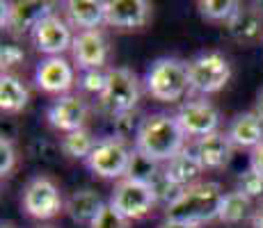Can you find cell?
<instances>
[{"label": "cell", "mask_w": 263, "mask_h": 228, "mask_svg": "<svg viewBox=\"0 0 263 228\" xmlns=\"http://www.w3.org/2000/svg\"><path fill=\"white\" fill-rule=\"evenodd\" d=\"M32 44L39 53H46L48 57H60L64 50L73 46L71 28L58 14H50L32 30Z\"/></svg>", "instance_id": "obj_11"}, {"label": "cell", "mask_w": 263, "mask_h": 228, "mask_svg": "<svg viewBox=\"0 0 263 228\" xmlns=\"http://www.w3.org/2000/svg\"><path fill=\"white\" fill-rule=\"evenodd\" d=\"M151 5L146 0H105V23L119 30H138L146 25Z\"/></svg>", "instance_id": "obj_12"}, {"label": "cell", "mask_w": 263, "mask_h": 228, "mask_svg": "<svg viewBox=\"0 0 263 228\" xmlns=\"http://www.w3.org/2000/svg\"><path fill=\"white\" fill-rule=\"evenodd\" d=\"M144 119L146 116L140 112L138 108L135 110H128V112H121L117 116H112V128H115V137L119 139H138L140 130L144 126Z\"/></svg>", "instance_id": "obj_25"}, {"label": "cell", "mask_w": 263, "mask_h": 228, "mask_svg": "<svg viewBox=\"0 0 263 228\" xmlns=\"http://www.w3.org/2000/svg\"><path fill=\"white\" fill-rule=\"evenodd\" d=\"M222 201H224V192L220 182H195L176 196L174 203L165 208V215H167V221L199 226L220 217Z\"/></svg>", "instance_id": "obj_1"}, {"label": "cell", "mask_w": 263, "mask_h": 228, "mask_svg": "<svg viewBox=\"0 0 263 228\" xmlns=\"http://www.w3.org/2000/svg\"><path fill=\"white\" fill-rule=\"evenodd\" d=\"M250 212H252V199L236 190V192L224 194L217 219L224 221V224H240V221H245L250 217Z\"/></svg>", "instance_id": "obj_23"}, {"label": "cell", "mask_w": 263, "mask_h": 228, "mask_svg": "<svg viewBox=\"0 0 263 228\" xmlns=\"http://www.w3.org/2000/svg\"><path fill=\"white\" fill-rule=\"evenodd\" d=\"M185 133L181 130L176 116L151 114L144 119V126L135 139V151H140L154 162H170L183 151Z\"/></svg>", "instance_id": "obj_2"}, {"label": "cell", "mask_w": 263, "mask_h": 228, "mask_svg": "<svg viewBox=\"0 0 263 228\" xmlns=\"http://www.w3.org/2000/svg\"><path fill=\"white\" fill-rule=\"evenodd\" d=\"M89 228H128V219L121 217L112 205H103V210L99 212V217L89 224Z\"/></svg>", "instance_id": "obj_31"}, {"label": "cell", "mask_w": 263, "mask_h": 228, "mask_svg": "<svg viewBox=\"0 0 263 228\" xmlns=\"http://www.w3.org/2000/svg\"><path fill=\"white\" fill-rule=\"evenodd\" d=\"M133 151L126 146L124 139L119 137H105L96 141L92 155L87 160V167L101 178H121L128 171V162Z\"/></svg>", "instance_id": "obj_7"}, {"label": "cell", "mask_w": 263, "mask_h": 228, "mask_svg": "<svg viewBox=\"0 0 263 228\" xmlns=\"http://www.w3.org/2000/svg\"><path fill=\"white\" fill-rule=\"evenodd\" d=\"M195 155L204 164V169H222L231 160V141L227 135L213 133L197 139Z\"/></svg>", "instance_id": "obj_18"}, {"label": "cell", "mask_w": 263, "mask_h": 228, "mask_svg": "<svg viewBox=\"0 0 263 228\" xmlns=\"http://www.w3.org/2000/svg\"><path fill=\"white\" fill-rule=\"evenodd\" d=\"M227 32L240 46L256 44L263 34V9L259 5H240L236 16L227 23Z\"/></svg>", "instance_id": "obj_16"}, {"label": "cell", "mask_w": 263, "mask_h": 228, "mask_svg": "<svg viewBox=\"0 0 263 228\" xmlns=\"http://www.w3.org/2000/svg\"><path fill=\"white\" fill-rule=\"evenodd\" d=\"M163 228H199L197 224H183V221H165Z\"/></svg>", "instance_id": "obj_37"}, {"label": "cell", "mask_w": 263, "mask_h": 228, "mask_svg": "<svg viewBox=\"0 0 263 228\" xmlns=\"http://www.w3.org/2000/svg\"><path fill=\"white\" fill-rule=\"evenodd\" d=\"M149 187H151V192H154V196H156V201L158 203H165V208H167L170 203H174L176 201V196L181 194V187H176L174 182H170V178L165 176V171L160 169L158 174H156V178L149 182Z\"/></svg>", "instance_id": "obj_28"}, {"label": "cell", "mask_w": 263, "mask_h": 228, "mask_svg": "<svg viewBox=\"0 0 263 228\" xmlns=\"http://www.w3.org/2000/svg\"><path fill=\"white\" fill-rule=\"evenodd\" d=\"M73 67L64 57H48L37 67L34 82L46 94H67L73 87Z\"/></svg>", "instance_id": "obj_15"}, {"label": "cell", "mask_w": 263, "mask_h": 228, "mask_svg": "<svg viewBox=\"0 0 263 228\" xmlns=\"http://www.w3.org/2000/svg\"><path fill=\"white\" fill-rule=\"evenodd\" d=\"M163 171L170 178V182H174L176 187L185 190V187H190L197 182V178H199L201 171H204V164H201L195 153H190L188 149H183L176 158H172L167 164H165Z\"/></svg>", "instance_id": "obj_19"}, {"label": "cell", "mask_w": 263, "mask_h": 228, "mask_svg": "<svg viewBox=\"0 0 263 228\" xmlns=\"http://www.w3.org/2000/svg\"><path fill=\"white\" fill-rule=\"evenodd\" d=\"M256 112L263 116V89L259 91V96H256Z\"/></svg>", "instance_id": "obj_38"}, {"label": "cell", "mask_w": 263, "mask_h": 228, "mask_svg": "<svg viewBox=\"0 0 263 228\" xmlns=\"http://www.w3.org/2000/svg\"><path fill=\"white\" fill-rule=\"evenodd\" d=\"M231 78V64L222 53H204L188 64L190 89L199 94H215L224 89Z\"/></svg>", "instance_id": "obj_5"}, {"label": "cell", "mask_w": 263, "mask_h": 228, "mask_svg": "<svg viewBox=\"0 0 263 228\" xmlns=\"http://www.w3.org/2000/svg\"><path fill=\"white\" fill-rule=\"evenodd\" d=\"M238 192H242L250 199H259L263 196V176L256 174L254 169H247L238 178Z\"/></svg>", "instance_id": "obj_30"}, {"label": "cell", "mask_w": 263, "mask_h": 228, "mask_svg": "<svg viewBox=\"0 0 263 228\" xmlns=\"http://www.w3.org/2000/svg\"><path fill=\"white\" fill-rule=\"evenodd\" d=\"M64 7L71 25L83 28V32L96 30L101 23H105V3L101 0H69Z\"/></svg>", "instance_id": "obj_21"}, {"label": "cell", "mask_w": 263, "mask_h": 228, "mask_svg": "<svg viewBox=\"0 0 263 228\" xmlns=\"http://www.w3.org/2000/svg\"><path fill=\"white\" fill-rule=\"evenodd\" d=\"M53 14V5L42 0H18V3H3V28L14 34L32 32L46 16Z\"/></svg>", "instance_id": "obj_9"}, {"label": "cell", "mask_w": 263, "mask_h": 228, "mask_svg": "<svg viewBox=\"0 0 263 228\" xmlns=\"http://www.w3.org/2000/svg\"><path fill=\"white\" fill-rule=\"evenodd\" d=\"M201 16L209 18V21H227L236 16V12L240 9V3L236 0H199L197 3Z\"/></svg>", "instance_id": "obj_26"}, {"label": "cell", "mask_w": 263, "mask_h": 228, "mask_svg": "<svg viewBox=\"0 0 263 228\" xmlns=\"http://www.w3.org/2000/svg\"><path fill=\"white\" fill-rule=\"evenodd\" d=\"M94 146H96L94 137L85 128L64 135L62 141H60V151H62L67 158H73V160H87L89 155H92Z\"/></svg>", "instance_id": "obj_24"}, {"label": "cell", "mask_w": 263, "mask_h": 228, "mask_svg": "<svg viewBox=\"0 0 263 228\" xmlns=\"http://www.w3.org/2000/svg\"><path fill=\"white\" fill-rule=\"evenodd\" d=\"M250 169H254L256 174H261V176H263V144H259L254 151H252Z\"/></svg>", "instance_id": "obj_35"}, {"label": "cell", "mask_w": 263, "mask_h": 228, "mask_svg": "<svg viewBox=\"0 0 263 228\" xmlns=\"http://www.w3.org/2000/svg\"><path fill=\"white\" fill-rule=\"evenodd\" d=\"M105 85H108V71L103 69H89V71H83L78 78V87L87 94H103L105 91Z\"/></svg>", "instance_id": "obj_29"}, {"label": "cell", "mask_w": 263, "mask_h": 228, "mask_svg": "<svg viewBox=\"0 0 263 228\" xmlns=\"http://www.w3.org/2000/svg\"><path fill=\"white\" fill-rule=\"evenodd\" d=\"M103 205L105 203L101 201V196L94 190L85 187V190H76L69 196L64 210H67V215L71 217L76 224H92L96 217H99V212L103 210Z\"/></svg>", "instance_id": "obj_20"}, {"label": "cell", "mask_w": 263, "mask_h": 228, "mask_svg": "<svg viewBox=\"0 0 263 228\" xmlns=\"http://www.w3.org/2000/svg\"><path fill=\"white\" fill-rule=\"evenodd\" d=\"M87 114H89V108L80 96H60L48 108L50 126L67 135L76 133V130H83L85 121H87Z\"/></svg>", "instance_id": "obj_13"}, {"label": "cell", "mask_w": 263, "mask_h": 228, "mask_svg": "<svg viewBox=\"0 0 263 228\" xmlns=\"http://www.w3.org/2000/svg\"><path fill=\"white\" fill-rule=\"evenodd\" d=\"M181 130L185 133V137H201L217 133V126H220V112L204 98L188 100V103L181 105L179 114H176Z\"/></svg>", "instance_id": "obj_10"}, {"label": "cell", "mask_w": 263, "mask_h": 228, "mask_svg": "<svg viewBox=\"0 0 263 228\" xmlns=\"http://www.w3.org/2000/svg\"><path fill=\"white\" fill-rule=\"evenodd\" d=\"M156 203L158 201H156L151 187L146 182L133 178H121L115 185L112 196H110V205L126 219H142L144 215H149Z\"/></svg>", "instance_id": "obj_6"}, {"label": "cell", "mask_w": 263, "mask_h": 228, "mask_svg": "<svg viewBox=\"0 0 263 228\" xmlns=\"http://www.w3.org/2000/svg\"><path fill=\"white\" fill-rule=\"evenodd\" d=\"M28 100L30 94L21 80L9 73H3V78H0V108H3V112H21V110H25Z\"/></svg>", "instance_id": "obj_22"}, {"label": "cell", "mask_w": 263, "mask_h": 228, "mask_svg": "<svg viewBox=\"0 0 263 228\" xmlns=\"http://www.w3.org/2000/svg\"><path fill=\"white\" fill-rule=\"evenodd\" d=\"M25 59V53L21 46L16 44H5L3 48H0V67H3V71L16 67V64H21Z\"/></svg>", "instance_id": "obj_33"}, {"label": "cell", "mask_w": 263, "mask_h": 228, "mask_svg": "<svg viewBox=\"0 0 263 228\" xmlns=\"http://www.w3.org/2000/svg\"><path fill=\"white\" fill-rule=\"evenodd\" d=\"M158 171H160L158 162L149 160L146 155H142L140 151L133 149L130 162H128V171H126V178H133V180H140V182H146V185H149V182L156 178Z\"/></svg>", "instance_id": "obj_27"}, {"label": "cell", "mask_w": 263, "mask_h": 228, "mask_svg": "<svg viewBox=\"0 0 263 228\" xmlns=\"http://www.w3.org/2000/svg\"><path fill=\"white\" fill-rule=\"evenodd\" d=\"M32 155L39 160H46V162H53L55 160V146L48 144V141L44 139H37L32 144Z\"/></svg>", "instance_id": "obj_34"}, {"label": "cell", "mask_w": 263, "mask_h": 228, "mask_svg": "<svg viewBox=\"0 0 263 228\" xmlns=\"http://www.w3.org/2000/svg\"><path fill=\"white\" fill-rule=\"evenodd\" d=\"M188 89V64L174 57H163L151 64L146 73V91L151 94V98L160 103H176L179 98H183Z\"/></svg>", "instance_id": "obj_3"}, {"label": "cell", "mask_w": 263, "mask_h": 228, "mask_svg": "<svg viewBox=\"0 0 263 228\" xmlns=\"http://www.w3.org/2000/svg\"><path fill=\"white\" fill-rule=\"evenodd\" d=\"M0 228H14V224H9V221L5 224V221H3V226H0Z\"/></svg>", "instance_id": "obj_39"}, {"label": "cell", "mask_w": 263, "mask_h": 228, "mask_svg": "<svg viewBox=\"0 0 263 228\" xmlns=\"http://www.w3.org/2000/svg\"><path fill=\"white\" fill-rule=\"evenodd\" d=\"M252 226H254V228H263V205L254 212V217H252Z\"/></svg>", "instance_id": "obj_36"}, {"label": "cell", "mask_w": 263, "mask_h": 228, "mask_svg": "<svg viewBox=\"0 0 263 228\" xmlns=\"http://www.w3.org/2000/svg\"><path fill=\"white\" fill-rule=\"evenodd\" d=\"M14 164H16V151H14L12 139L3 135V139H0V176L5 178L12 174Z\"/></svg>", "instance_id": "obj_32"}, {"label": "cell", "mask_w": 263, "mask_h": 228, "mask_svg": "<svg viewBox=\"0 0 263 228\" xmlns=\"http://www.w3.org/2000/svg\"><path fill=\"white\" fill-rule=\"evenodd\" d=\"M67 205L58 185L46 176H37L23 190V210L34 219H53Z\"/></svg>", "instance_id": "obj_8"}, {"label": "cell", "mask_w": 263, "mask_h": 228, "mask_svg": "<svg viewBox=\"0 0 263 228\" xmlns=\"http://www.w3.org/2000/svg\"><path fill=\"white\" fill-rule=\"evenodd\" d=\"M71 53L73 62L83 71L103 69L105 59H108V42L101 30H85L73 37Z\"/></svg>", "instance_id": "obj_14"}, {"label": "cell", "mask_w": 263, "mask_h": 228, "mask_svg": "<svg viewBox=\"0 0 263 228\" xmlns=\"http://www.w3.org/2000/svg\"><path fill=\"white\" fill-rule=\"evenodd\" d=\"M227 137H229L231 144L254 151L259 144H263V116L259 112L238 114L231 121Z\"/></svg>", "instance_id": "obj_17"}, {"label": "cell", "mask_w": 263, "mask_h": 228, "mask_svg": "<svg viewBox=\"0 0 263 228\" xmlns=\"http://www.w3.org/2000/svg\"><path fill=\"white\" fill-rule=\"evenodd\" d=\"M140 100V82L133 71L117 67L108 71V85L105 91L99 96V108L103 112L117 116L121 112L135 110Z\"/></svg>", "instance_id": "obj_4"}]
</instances>
